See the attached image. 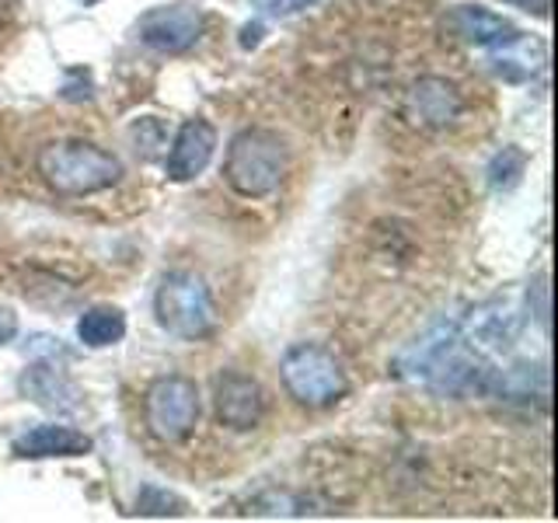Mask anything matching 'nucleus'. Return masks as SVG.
<instances>
[{
    "label": "nucleus",
    "mask_w": 558,
    "mask_h": 523,
    "mask_svg": "<svg viewBox=\"0 0 558 523\" xmlns=\"http://www.w3.org/2000/svg\"><path fill=\"white\" fill-rule=\"evenodd\" d=\"M35 171L57 196H95L122 179V161L92 139H52L35 154Z\"/></svg>",
    "instance_id": "1"
},
{
    "label": "nucleus",
    "mask_w": 558,
    "mask_h": 523,
    "mask_svg": "<svg viewBox=\"0 0 558 523\" xmlns=\"http://www.w3.org/2000/svg\"><path fill=\"white\" fill-rule=\"evenodd\" d=\"M287 174V147L272 130L248 126L241 130L223 157V182L241 199H266L279 188Z\"/></svg>",
    "instance_id": "2"
},
{
    "label": "nucleus",
    "mask_w": 558,
    "mask_h": 523,
    "mask_svg": "<svg viewBox=\"0 0 558 523\" xmlns=\"http://www.w3.org/2000/svg\"><path fill=\"white\" fill-rule=\"evenodd\" d=\"M279 380H283V391L304 409H331L349 391L339 356L322 342H293L279 360Z\"/></svg>",
    "instance_id": "3"
},
{
    "label": "nucleus",
    "mask_w": 558,
    "mask_h": 523,
    "mask_svg": "<svg viewBox=\"0 0 558 523\" xmlns=\"http://www.w3.org/2000/svg\"><path fill=\"white\" fill-rule=\"evenodd\" d=\"M154 314L168 336L185 342L209 339L217 331V307L206 279L189 269L168 272L161 279V287L154 293Z\"/></svg>",
    "instance_id": "4"
},
{
    "label": "nucleus",
    "mask_w": 558,
    "mask_h": 523,
    "mask_svg": "<svg viewBox=\"0 0 558 523\" xmlns=\"http://www.w3.org/2000/svg\"><path fill=\"white\" fill-rule=\"evenodd\" d=\"M199 384L185 374L157 377L144 394V426L154 440L179 443L199 423Z\"/></svg>",
    "instance_id": "5"
},
{
    "label": "nucleus",
    "mask_w": 558,
    "mask_h": 523,
    "mask_svg": "<svg viewBox=\"0 0 558 523\" xmlns=\"http://www.w3.org/2000/svg\"><path fill=\"white\" fill-rule=\"evenodd\" d=\"M464 92L450 77L440 74H423L415 77L405 92H401V119L415 130H450L453 122L464 115Z\"/></svg>",
    "instance_id": "6"
},
{
    "label": "nucleus",
    "mask_w": 558,
    "mask_h": 523,
    "mask_svg": "<svg viewBox=\"0 0 558 523\" xmlns=\"http://www.w3.org/2000/svg\"><path fill=\"white\" fill-rule=\"evenodd\" d=\"M140 42L154 52H165V57H179L189 52L199 42L203 35V14L192 4H168V8H154L140 17L136 25Z\"/></svg>",
    "instance_id": "7"
},
{
    "label": "nucleus",
    "mask_w": 558,
    "mask_h": 523,
    "mask_svg": "<svg viewBox=\"0 0 558 523\" xmlns=\"http://www.w3.org/2000/svg\"><path fill=\"white\" fill-rule=\"evenodd\" d=\"M214 409L217 418L231 429H255L266 415V394L258 380L241 370H223L214 377Z\"/></svg>",
    "instance_id": "8"
},
{
    "label": "nucleus",
    "mask_w": 558,
    "mask_h": 523,
    "mask_svg": "<svg viewBox=\"0 0 558 523\" xmlns=\"http://www.w3.org/2000/svg\"><path fill=\"white\" fill-rule=\"evenodd\" d=\"M217 150V130L206 119H185L168 150V179L171 182H192L206 171Z\"/></svg>",
    "instance_id": "9"
},
{
    "label": "nucleus",
    "mask_w": 558,
    "mask_h": 523,
    "mask_svg": "<svg viewBox=\"0 0 558 523\" xmlns=\"http://www.w3.org/2000/svg\"><path fill=\"white\" fill-rule=\"evenodd\" d=\"M92 450V440L74 429V426H60V423H43L32 426L28 433H22L14 440V453L17 458H81V453Z\"/></svg>",
    "instance_id": "10"
},
{
    "label": "nucleus",
    "mask_w": 558,
    "mask_h": 523,
    "mask_svg": "<svg viewBox=\"0 0 558 523\" xmlns=\"http://www.w3.org/2000/svg\"><path fill=\"white\" fill-rule=\"evenodd\" d=\"M450 25L464 42H471L475 49H499L520 35V28L513 22H506V17H499L496 11H485L475 4H461L450 14Z\"/></svg>",
    "instance_id": "11"
},
{
    "label": "nucleus",
    "mask_w": 558,
    "mask_h": 523,
    "mask_svg": "<svg viewBox=\"0 0 558 523\" xmlns=\"http://www.w3.org/2000/svg\"><path fill=\"white\" fill-rule=\"evenodd\" d=\"M22 394H28L35 405H43V409H52V412H74L77 409V391L70 388V380L60 377L52 366L39 363V366H28V370L22 374Z\"/></svg>",
    "instance_id": "12"
},
{
    "label": "nucleus",
    "mask_w": 558,
    "mask_h": 523,
    "mask_svg": "<svg viewBox=\"0 0 558 523\" xmlns=\"http://www.w3.org/2000/svg\"><path fill=\"white\" fill-rule=\"evenodd\" d=\"M493 70L510 84H523L531 81L541 66H545V46H541L537 39H527V35H517L513 42H506L499 49H493Z\"/></svg>",
    "instance_id": "13"
},
{
    "label": "nucleus",
    "mask_w": 558,
    "mask_h": 523,
    "mask_svg": "<svg viewBox=\"0 0 558 523\" xmlns=\"http://www.w3.org/2000/svg\"><path fill=\"white\" fill-rule=\"evenodd\" d=\"M122 336H126V314L119 307L98 304L77 318V339L92 349H109V345L122 342Z\"/></svg>",
    "instance_id": "14"
},
{
    "label": "nucleus",
    "mask_w": 558,
    "mask_h": 523,
    "mask_svg": "<svg viewBox=\"0 0 558 523\" xmlns=\"http://www.w3.org/2000/svg\"><path fill=\"white\" fill-rule=\"evenodd\" d=\"M488 185H493L496 192H513L523 174H527V154H523L520 147H502L493 161H488Z\"/></svg>",
    "instance_id": "15"
},
{
    "label": "nucleus",
    "mask_w": 558,
    "mask_h": 523,
    "mask_svg": "<svg viewBox=\"0 0 558 523\" xmlns=\"http://www.w3.org/2000/svg\"><path fill=\"white\" fill-rule=\"evenodd\" d=\"M136 513H144V516H182L185 502L179 496L165 492V488L147 485L144 492H140V499H136Z\"/></svg>",
    "instance_id": "16"
},
{
    "label": "nucleus",
    "mask_w": 558,
    "mask_h": 523,
    "mask_svg": "<svg viewBox=\"0 0 558 523\" xmlns=\"http://www.w3.org/2000/svg\"><path fill=\"white\" fill-rule=\"evenodd\" d=\"M311 4H318V0H252V8H258L266 17H290Z\"/></svg>",
    "instance_id": "17"
},
{
    "label": "nucleus",
    "mask_w": 558,
    "mask_h": 523,
    "mask_svg": "<svg viewBox=\"0 0 558 523\" xmlns=\"http://www.w3.org/2000/svg\"><path fill=\"white\" fill-rule=\"evenodd\" d=\"M17 336V314L11 307H0V345H8Z\"/></svg>",
    "instance_id": "18"
},
{
    "label": "nucleus",
    "mask_w": 558,
    "mask_h": 523,
    "mask_svg": "<svg viewBox=\"0 0 558 523\" xmlns=\"http://www.w3.org/2000/svg\"><path fill=\"white\" fill-rule=\"evenodd\" d=\"M502 4H513V8H520V11H531V14H537V17H545L548 8H551V0H502Z\"/></svg>",
    "instance_id": "19"
},
{
    "label": "nucleus",
    "mask_w": 558,
    "mask_h": 523,
    "mask_svg": "<svg viewBox=\"0 0 558 523\" xmlns=\"http://www.w3.org/2000/svg\"><path fill=\"white\" fill-rule=\"evenodd\" d=\"M262 42V25H244L241 28V46L244 49H252V46H258Z\"/></svg>",
    "instance_id": "20"
},
{
    "label": "nucleus",
    "mask_w": 558,
    "mask_h": 523,
    "mask_svg": "<svg viewBox=\"0 0 558 523\" xmlns=\"http://www.w3.org/2000/svg\"><path fill=\"white\" fill-rule=\"evenodd\" d=\"M81 4H84V8H92V4H98V0H81Z\"/></svg>",
    "instance_id": "21"
}]
</instances>
